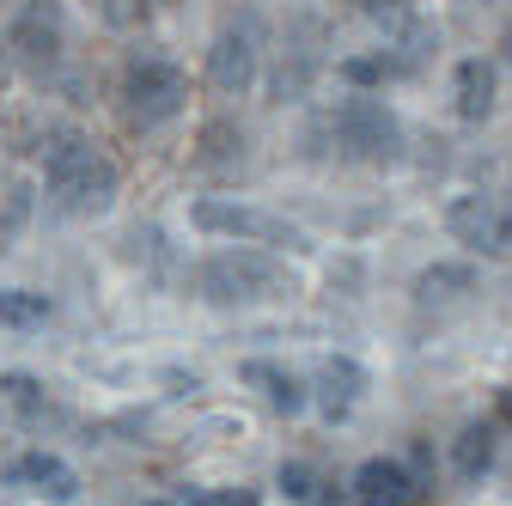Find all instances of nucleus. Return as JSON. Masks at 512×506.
<instances>
[{"label":"nucleus","mask_w":512,"mask_h":506,"mask_svg":"<svg viewBox=\"0 0 512 506\" xmlns=\"http://www.w3.org/2000/svg\"><path fill=\"white\" fill-rule=\"evenodd\" d=\"M43 189H49V208L68 214V220H86V214H104L116 202V165L74 129H61L43 141Z\"/></svg>","instance_id":"1"},{"label":"nucleus","mask_w":512,"mask_h":506,"mask_svg":"<svg viewBox=\"0 0 512 506\" xmlns=\"http://www.w3.org/2000/svg\"><path fill=\"white\" fill-rule=\"evenodd\" d=\"M208 305H256V299H281L293 293V275L269 257L263 244H238V250H214L196 275Z\"/></svg>","instance_id":"2"},{"label":"nucleus","mask_w":512,"mask_h":506,"mask_svg":"<svg viewBox=\"0 0 512 506\" xmlns=\"http://www.w3.org/2000/svg\"><path fill=\"white\" fill-rule=\"evenodd\" d=\"M330 135H336V153L354 165H397L403 159V116L372 92H348L330 110Z\"/></svg>","instance_id":"3"},{"label":"nucleus","mask_w":512,"mask_h":506,"mask_svg":"<svg viewBox=\"0 0 512 506\" xmlns=\"http://www.w3.org/2000/svg\"><path fill=\"white\" fill-rule=\"evenodd\" d=\"M116 98H122V116L135 122V129H159V122H171L189 104V74L165 55H135L122 68Z\"/></svg>","instance_id":"4"},{"label":"nucleus","mask_w":512,"mask_h":506,"mask_svg":"<svg viewBox=\"0 0 512 506\" xmlns=\"http://www.w3.org/2000/svg\"><path fill=\"white\" fill-rule=\"evenodd\" d=\"M445 232H452L470 257L512 263V189H470V196H452Z\"/></svg>","instance_id":"5"},{"label":"nucleus","mask_w":512,"mask_h":506,"mask_svg":"<svg viewBox=\"0 0 512 506\" xmlns=\"http://www.w3.org/2000/svg\"><path fill=\"white\" fill-rule=\"evenodd\" d=\"M263 49H269L263 13H256V7H238V13L214 31V43H208V86L226 92V98H238V92L256 80V68H263Z\"/></svg>","instance_id":"6"},{"label":"nucleus","mask_w":512,"mask_h":506,"mask_svg":"<svg viewBox=\"0 0 512 506\" xmlns=\"http://www.w3.org/2000/svg\"><path fill=\"white\" fill-rule=\"evenodd\" d=\"M189 220H196L202 232H214V238L269 244V250H305V232H299V226H287V220H281V214H269V208L232 202V196H202L196 208H189Z\"/></svg>","instance_id":"7"},{"label":"nucleus","mask_w":512,"mask_h":506,"mask_svg":"<svg viewBox=\"0 0 512 506\" xmlns=\"http://www.w3.org/2000/svg\"><path fill=\"white\" fill-rule=\"evenodd\" d=\"M7 49L31 74H55L61 55H68V7L61 0H25L7 25Z\"/></svg>","instance_id":"8"},{"label":"nucleus","mask_w":512,"mask_h":506,"mask_svg":"<svg viewBox=\"0 0 512 506\" xmlns=\"http://www.w3.org/2000/svg\"><path fill=\"white\" fill-rule=\"evenodd\" d=\"M494 104H500V68L488 55H464L458 68H452V110H458V122H488L494 116Z\"/></svg>","instance_id":"9"},{"label":"nucleus","mask_w":512,"mask_h":506,"mask_svg":"<svg viewBox=\"0 0 512 506\" xmlns=\"http://www.w3.org/2000/svg\"><path fill=\"white\" fill-rule=\"evenodd\" d=\"M348 488H354L360 506H415V494H421V482L397 458H366Z\"/></svg>","instance_id":"10"},{"label":"nucleus","mask_w":512,"mask_h":506,"mask_svg":"<svg viewBox=\"0 0 512 506\" xmlns=\"http://www.w3.org/2000/svg\"><path fill=\"white\" fill-rule=\"evenodd\" d=\"M360 391H366V366L360 360L336 354V360L317 366V409H324V421H348L354 403H360Z\"/></svg>","instance_id":"11"},{"label":"nucleus","mask_w":512,"mask_h":506,"mask_svg":"<svg viewBox=\"0 0 512 506\" xmlns=\"http://www.w3.org/2000/svg\"><path fill=\"white\" fill-rule=\"evenodd\" d=\"M311 74H317V25H311V19H299V37L281 49V68H275V80H269V98H275V104L305 98Z\"/></svg>","instance_id":"12"},{"label":"nucleus","mask_w":512,"mask_h":506,"mask_svg":"<svg viewBox=\"0 0 512 506\" xmlns=\"http://www.w3.org/2000/svg\"><path fill=\"white\" fill-rule=\"evenodd\" d=\"M336 74H342V86H348V92H372V86L409 80V74H421V68H415V61H409L397 43H384V49H372V55H348Z\"/></svg>","instance_id":"13"},{"label":"nucleus","mask_w":512,"mask_h":506,"mask_svg":"<svg viewBox=\"0 0 512 506\" xmlns=\"http://www.w3.org/2000/svg\"><path fill=\"white\" fill-rule=\"evenodd\" d=\"M7 482H31L43 500H74V494H80V476L61 464L55 452H25V458L7 470Z\"/></svg>","instance_id":"14"},{"label":"nucleus","mask_w":512,"mask_h":506,"mask_svg":"<svg viewBox=\"0 0 512 506\" xmlns=\"http://www.w3.org/2000/svg\"><path fill=\"white\" fill-rule=\"evenodd\" d=\"M494 452H500L494 427H488V421H470V427L452 439V470H458L464 482H482V476L494 470Z\"/></svg>","instance_id":"15"},{"label":"nucleus","mask_w":512,"mask_h":506,"mask_svg":"<svg viewBox=\"0 0 512 506\" xmlns=\"http://www.w3.org/2000/svg\"><path fill=\"white\" fill-rule=\"evenodd\" d=\"M244 385H256L269 397V409H281V415H299L305 409V385L293 372H281V366H269V360H244Z\"/></svg>","instance_id":"16"},{"label":"nucleus","mask_w":512,"mask_h":506,"mask_svg":"<svg viewBox=\"0 0 512 506\" xmlns=\"http://www.w3.org/2000/svg\"><path fill=\"white\" fill-rule=\"evenodd\" d=\"M281 494L299 500V506H342V500H348L336 482H324L311 464H281Z\"/></svg>","instance_id":"17"},{"label":"nucleus","mask_w":512,"mask_h":506,"mask_svg":"<svg viewBox=\"0 0 512 506\" xmlns=\"http://www.w3.org/2000/svg\"><path fill=\"white\" fill-rule=\"evenodd\" d=\"M49 318V293H31V287H0V324L13 330H37Z\"/></svg>","instance_id":"18"},{"label":"nucleus","mask_w":512,"mask_h":506,"mask_svg":"<svg viewBox=\"0 0 512 506\" xmlns=\"http://www.w3.org/2000/svg\"><path fill=\"white\" fill-rule=\"evenodd\" d=\"M238 159H244V135L232 129L226 116L208 122V129H202V165H238Z\"/></svg>","instance_id":"19"},{"label":"nucleus","mask_w":512,"mask_h":506,"mask_svg":"<svg viewBox=\"0 0 512 506\" xmlns=\"http://www.w3.org/2000/svg\"><path fill=\"white\" fill-rule=\"evenodd\" d=\"M476 287V269H427L421 281H415V299H452V293H470Z\"/></svg>","instance_id":"20"},{"label":"nucleus","mask_w":512,"mask_h":506,"mask_svg":"<svg viewBox=\"0 0 512 506\" xmlns=\"http://www.w3.org/2000/svg\"><path fill=\"white\" fill-rule=\"evenodd\" d=\"M0 391H7V403H13L19 415H43V409H49V397H43V385H37L31 372H7V378H0Z\"/></svg>","instance_id":"21"},{"label":"nucleus","mask_w":512,"mask_h":506,"mask_svg":"<svg viewBox=\"0 0 512 506\" xmlns=\"http://www.w3.org/2000/svg\"><path fill=\"white\" fill-rule=\"evenodd\" d=\"M189 506H263L256 488H183Z\"/></svg>","instance_id":"22"},{"label":"nucleus","mask_w":512,"mask_h":506,"mask_svg":"<svg viewBox=\"0 0 512 506\" xmlns=\"http://www.w3.org/2000/svg\"><path fill=\"white\" fill-rule=\"evenodd\" d=\"M494 49H500V61H512V25L500 31V43H494Z\"/></svg>","instance_id":"23"},{"label":"nucleus","mask_w":512,"mask_h":506,"mask_svg":"<svg viewBox=\"0 0 512 506\" xmlns=\"http://www.w3.org/2000/svg\"><path fill=\"white\" fill-rule=\"evenodd\" d=\"M500 415H506V421H512V385H506V391H500Z\"/></svg>","instance_id":"24"},{"label":"nucleus","mask_w":512,"mask_h":506,"mask_svg":"<svg viewBox=\"0 0 512 506\" xmlns=\"http://www.w3.org/2000/svg\"><path fill=\"white\" fill-rule=\"evenodd\" d=\"M147 506H171V500H147Z\"/></svg>","instance_id":"25"},{"label":"nucleus","mask_w":512,"mask_h":506,"mask_svg":"<svg viewBox=\"0 0 512 506\" xmlns=\"http://www.w3.org/2000/svg\"><path fill=\"white\" fill-rule=\"evenodd\" d=\"M470 7H488V0H470Z\"/></svg>","instance_id":"26"},{"label":"nucleus","mask_w":512,"mask_h":506,"mask_svg":"<svg viewBox=\"0 0 512 506\" xmlns=\"http://www.w3.org/2000/svg\"><path fill=\"white\" fill-rule=\"evenodd\" d=\"M0 74H7V68H0Z\"/></svg>","instance_id":"27"}]
</instances>
